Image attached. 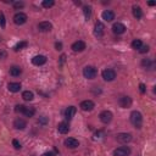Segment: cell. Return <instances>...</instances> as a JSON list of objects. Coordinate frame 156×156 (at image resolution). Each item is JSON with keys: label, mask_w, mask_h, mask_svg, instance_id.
I'll list each match as a JSON object with an SVG mask.
<instances>
[{"label": "cell", "mask_w": 156, "mask_h": 156, "mask_svg": "<svg viewBox=\"0 0 156 156\" xmlns=\"http://www.w3.org/2000/svg\"><path fill=\"white\" fill-rule=\"evenodd\" d=\"M130 122L135 128H142L143 125V116L139 111H133L130 113Z\"/></svg>", "instance_id": "obj_1"}, {"label": "cell", "mask_w": 156, "mask_h": 156, "mask_svg": "<svg viewBox=\"0 0 156 156\" xmlns=\"http://www.w3.org/2000/svg\"><path fill=\"white\" fill-rule=\"evenodd\" d=\"M98 75V70L94 66H87L83 68V76L87 79H94Z\"/></svg>", "instance_id": "obj_2"}, {"label": "cell", "mask_w": 156, "mask_h": 156, "mask_svg": "<svg viewBox=\"0 0 156 156\" xmlns=\"http://www.w3.org/2000/svg\"><path fill=\"white\" fill-rule=\"evenodd\" d=\"M103 78L106 80V82H111L115 78H116V72H115L112 68H106L103 71Z\"/></svg>", "instance_id": "obj_3"}, {"label": "cell", "mask_w": 156, "mask_h": 156, "mask_svg": "<svg viewBox=\"0 0 156 156\" xmlns=\"http://www.w3.org/2000/svg\"><path fill=\"white\" fill-rule=\"evenodd\" d=\"M130 149L128 146H120L113 150V156H129Z\"/></svg>", "instance_id": "obj_4"}, {"label": "cell", "mask_w": 156, "mask_h": 156, "mask_svg": "<svg viewBox=\"0 0 156 156\" xmlns=\"http://www.w3.org/2000/svg\"><path fill=\"white\" fill-rule=\"evenodd\" d=\"M14 22L16 24H19V26H21V24H24L27 22V15L23 14V12H17L15 16H14Z\"/></svg>", "instance_id": "obj_5"}, {"label": "cell", "mask_w": 156, "mask_h": 156, "mask_svg": "<svg viewBox=\"0 0 156 156\" xmlns=\"http://www.w3.org/2000/svg\"><path fill=\"white\" fill-rule=\"evenodd\" d=\"M116 139H117V142H120L122 144H127L132 140V134L130 133H118L116 135Z\"/></svg>", "instance_id": "obj_6"}, {"label": "cell", "mask_w": 156, "mask_h": 156, "mask_svg": "<svg viewBox=\"0 0 156 156\" xmlns=\"http://www.w3.org/2000/svg\"><path fill=\"white\" fill-rule=\"evenodd\" d=\"M100 121L103 122V123H110L111 122V120H112V117H113V115H112V112L111 111H108V110H105V111H103L101 113H100Z\"/></svg>", "instance_id": "obj_7"}, {"label": "cell", "mask_w": 156, "mask_h": 156, "mask_svg": "<svg viewBox=\"0 0 156 156\" xmlns=\"http://www.w3.org/2000/svg\"><path fill=\"white\" fill-rule=\"evenodd\" d=\"M104 29H105V26L103 22H96L95 23V27H94V34L95 37L100 38L104 36Z\"/></svg>", "instance_id": "obj_8"}, {"label": "cell", "mask_w": 156, "mask_h": 156, "mask_svg": "<svg viewBox=\"0 0 156 156\" xmlns=\"http://www.w3.org/2000/svg\"><path fill=\"white\" fill-rule=\"evenodd\" d=\"M118 105L123 109H127L132 105V99L129 96H121L118 99Z\"/></svg>", "instance_id": "obj_9"}, {"label": "cell", "mask_w": 156, "mask_h": 156, "mask_svg": "<svg viewBox=\"0 0 156 156\" xmlns=\"http://www.w3.org/2000/svg\"><path fill=\"white\" fill-rule=\"evenodd\" d=\"M112 32L115 34H123L126 32V26L123 23L117 22V23H115L112 26Z\"/></svg>", "instance_id": "obj_10"}, {"label": "cell", "mask_w": 156, "mask_h": 156, "mask_svg": "<svg viewBox=\"0 0 156 156\" xmlns=\"http://www.w3.org/2000/svg\"><path fill=\"white\" fill-rule=\"evenodd\" d=\"M95 108V104L92 100H84L80 103V109L83 111H92Z\"/></svg>", "instance_id": "obj_11"}, {"label": "cell", "mask_w": 156, "mask_h": 156, "mask_svg": "<svg viewBox=\"0 0 156 156\" xmlns=\"http://www.w3.org/2000/svg\"><path fill=\"white\" fill-rule=\"evenodd\" d=\"M46 62V57L44 55H37L32 59V63L36 65V66H42Z\"/></svg>", "instance_id": "obj_12"}, {"label": "cell", "mask_w": 156, "mask_h": 156, "mask_svg": "<svg viewBox=\"0 0 156 156\" xmlns=\"http://www.w3.org/2000/svg\"><path fill=\"white\" fill-rule=\"evenodd\" d=\"M65 145L70 147V149H76V147L79 146V142L75 138H67L66 140H65Z\"/></svg>", "instance_id": "obj_13"}, {"label": "cell", "mask_w": 156, "mask_h": 156, "mask_svg": "<svg viewBox=\"0 0 156 156\" xmlns=\"http://www.w3.org/2000/svg\"><path fill=\"white\" fill-rule=\"evenodd\" d=\"M51 28H53V24L48 21H43L38 24V29L40 32H49V31H51Z\"/></svg>", "instance_id": "obj_14"}, {"label": "cell", "mask_w": 156, "mask_h": 156, "mask_svg": "<svg viewBox=\"0 0 156 156\" xmlns=\"http://www.w3.org/2000/svg\"><path fill=\"white\" fill-rule=\"evenodd\" d=\"M85 49V43L82 42V40H78V42L73 43L72 44V50L76 51V53H79V51H83Z\"/></svg>", "instance_id": "obj_15"}, {"label": "cell", "mask_w": 156, "mask_h": 156, "mask_svg": "<svg viewBox=\"0 0 156 156\" xmlns=\"http://www.w3.org/2000/svg\"><path fill=\"white\" fill-rule=\"evenodd\" d=\"M14 127L16 129H24L27 127V122L24 121L23 118H16L14 121Z\"/></svg>", "instance_id": "obj_16"}, {"label": "cell", "mask_w": 156, "mask_h": 156, "mask_svg": "<svg viewBox=\"0 0 156 156\" xmlns=\"http://www.w3.org/2000/svg\"><path fill=\"white\" fill-rule=\"evenodd\" d=\"M76 112H77V109L75 108V106H68V108L66 109V111H65V117H66L67 120H71L76 115Z\"/></svg>", "instance_id": "obj_17"}, {"label": "cell", "mask_w": 156, "mask_h": 156, "mask_svg": "<svg viewBox=\"0 0 156 156\" xmlns=\"http://www.w3.org/2000/svg\"><path fill=\"white\" fill-rule=\"evenodd\" d=\"M101 16H103V20H105L106 22H111L112 20H115V14L111 10H105Z\"/></svg>", "instance_id": "obj_18"}, {"label": "cell", "mask_w": 156, "mask_h": 156, "mask_svg": "<svg viewBox=\"0 0 156 156\" xmlns=\"http://www.w3.org/2000/svg\"><path fill=\"white\" fill-rule=\"evenodd\" d=\"M57 130H59V133H61V134H66V133H68L70 127L66 122H61V123H59V126H57Z\"/></svg>", "instance_id": "obj_19"}, {"label": "cell", "mask_w": 156, "mask_h": 156, "mask_svg": "<svg viewBox=\"0 0 156 156\" xmlns=\"http://www.w3.org/2000/svg\"><path fill=\"white\" fill-rule=\"evenodd\" d=\"M7 89L12 93H17L21 90V84L20 83H9L7 84Z\"/></svg>", "instance_id": "obj_20"}, {"label": "cell", "mask_w": 156, "mask_h": 156, "mask_svg": "<svg viewBox=\"0 0 156 156\" xmlns=\"http://www.w3.org/2000/svg\"><path fill=\"white\" fill-rule=\"evenodd\" d=\"M22 113H23L26 117H33L34 113H36V109H34V108H27V106H26Z\"/></svg>", "instance_id": "obj_21"}, {"label": "cell", "mask_w": 156, "mask_h": 156, "mask_svg": "<svg viewBox=\"0 0 156 156\" xmlns=\"http://www.w3.org/2000/svg\"><path fill=\"white\" fill-rule=\"evenodd\" d=\"M142 66L145 67V68H147V70H152L154 68V61L150 60V59H144L142 61Z\"/></svg>", "instance_id": "obj_22"}, {"label": "cell", "mask_w": 156, "mask_h": 156, "mask_svg": "<svg viewBox=\"0 0 156 156\" xmlns=\"http://www.w3.org/2000/svg\"><path fill=\"white\" fill-rule=\"evenodd\" d=\"M133 16L135 19H142L143 17V11H142L140 7L137 6V5L133 6Z\"/></svg>", "instance_id": "obj_23"}, {"label": "cell", "mask_w": 156, "mask_h": 156, "mask_svg": "<svg viewBox=\"0 0 156 156\" xmlns=\"http://www.w3.org/2000/svg\"><path fill=\"white\" fill-rule=\"evenodd\" d=\"M22 98H23V100H26V101H32L34 98V94L29 92V90H26V92L22 93Z\"/></svg>", "instance_id": "obj_24"}, {"label": "cell", "mask_w": 156, "mask_h": 156, "mask_svg": "<svg viewBox=\"0 0 156 156\" xmlns=\"http://www.w3.org/2000/svg\"><path fill=\"white\" fill-rule=\"evenodd\" d=\"M21 73H22V70H21V67H19V66H12V67L10 68V75L14 76V77L20 76Z\"/></svg>", "instance_id": "obj_25"}, {"label": "cell", "mask_w": 156, "mask_h": 156, "mask_svg": "<svg viewBox=\"0 0 156 156\" xmlns=\"http://www.w3.org/2000/svg\"><path fill=\"white\" fill-rule=\"evenodd\" d=\"M83 12H84V16H85V20H89L90 16H92V7H90V6H84L83 7Z\"/></svg>", "instance_id": "obj_26"}, {"label": "cell", "mask_w": 156, "mask_h": 156, "mask_svg": "<svg viewBox=\"0 0 156 156\" xmlns=\"http://www.w3.org/2000/svg\"><path fill=\"white\" fill-rule=\"evenodd\" d=\"M142 45H143V43H142L140 39H135V40H133V42H132V48L135 49V50H137V49L139 50V49L142 48Z\"/></svg>", "instance_id": "obj_27"}, {"label": "cell", "mask_w": 156, "mask_h": 156, "mask_svg": "<svg viewBox=\"0 0 156 156\" xmlns=\"http://www.w3.org/2000/svg\"><path fill=\"white\" fill-rule=\"evenodd\" d=\"M27 42H20V43H17L15 45V51H19V50H22V49H24V48H27Z\"/></svg>", "instance_id": "obj_28"}, {"label": "cell", "mask_w": 156, "mask_h": 156, "mask_svg": "<svg viewBox=\"0 0 156 156\" xmlns=\"http://www.w3.org/2000/svg\"><path fill=\"white\" fill-rule=\"evenodd\" d=\"M54 0H44V1L42 3V5H43V7H46V9H49V7H51V6H54Z\"/></svg>", "instance_id": "obj_29"}, {"label": "cell", "mask_w": 156, "mask_h": 156, "mask_svg": "<svg viewBox=\"0 0 156 156\" xmlns=\"http://www.w3.org/2000/svg\"><path fill=\"white\" fill-rule=\"evenodd\" d=\"M0 26H1L3 28H5L6 26V22H5V16L3 12H0Z\"/></svg>", "instance_id": "obj_30"}, {"label": "cell", "mask_w": 156, "mask_h": 156, "mask_svg": "<svg viewBox=\"0 0 156 156\" xmlns=\"http://www.w3.org/2000/svg\"><path fill=\"white\" fill-rule=\"evenodd\" d=\"M104 132L103 130H98V132H95V134H94V139H100V138H103L104 137Z\"/></svg>", "instance_id": "obj_31"}, {"label": "cell", "mask_w": 156, "mask_h": 156, "mask_svg": "<svg viewBox=\"0 0 156 156\" xmlns=\"http://www.w3.org/2000/svg\"><path fill=\"white\" fill-rule=\"evenodd\" d=\"M23 6H24V4L22 1H15L14 3V7H15V9H22Z\"/></svg>", "instance_id": "obj_32"}, {"label": "cell", "mask_w": 156, "mask_h": 156, "mask_svg": "<svg viewBox=\"0 0 156 156\" xmlns=\"http://www.w3.org/2000/svg\"><path fill=\"white\" fill-rule=\"evenodd\" d=\"M24 108H26V106L24 105H16V108H15V111L16 112H23V110H24Z\"/></svg>", "instance_id": "obj_33"}, {"label": "cell", "mask_w": 156, "mask_h": 156, "mask_svg": "<svg viewBox=\"0 0 156 156\" xmlns=\"http://www.w3.org/2000/svg\"><path fill=\"white\" fill-rule=\"evenodd\" d=\"M139 51H140L142 54L147 53V51H149V45H142V48L139 49Z\"/></svg>", "instance_id": "obj_34"}, {"label": "cell", "mask_w": 156, "mask_h": 156, "mask_svg": "<svg viewBox=\"0 0 156 156\" xmlns=\"http://www.w3.org/2000/svg\"><path fill=\"white\" fill-rule=\"evenodd\" d=\"M12 145L15 146V149H21V144H20V142L19 140H16V139H14V140H12Z\"/></svg>", "instance_id": "obj_35"}, {"label": "cell", "mask_w": 156, "mask_h": 156, "mask_svg": "<svg viewBox=\"0 0 156 156\" xmlns=\"http://www.w3.org/2000/svg\"><path fill=\"white\" fill-rule=\"evenodd\" d=\"M139 90H140V93H142V94H144V93H145V85H144L143 83L139 84Z\"/></svg>", "instance_id": "obj_36"}, {"label": "cell", "mask_w": 156, "mask_h": 156, "mask_svg": "<svg viewBox=\"0 0 156 156\" xmlns=\"http://www.w3.org/2000/svg\"><path fill=\"white\" fill-rule=\"evenodd\" d=\"M6 56H7L6 51H4V50H0V59H6Z\"/></svg>", "instance_id": "obj_37"}, {"label": "cell", "mask_w": 156, "mask_h": 156, "mask_svg": "<svg viewBox=\"0 0 156 156\" xmlns=\"http://www.w3.org/2000/svg\"><path fill=\"white\" fill-rule=\"evenodd\" d=\"M42 156H55V152H53V151H48V152H44Z\"/></svg>", "instance_id": "obj_38"}, {"label": "cell", "mask_w": 156, "mask_h": 156, "mask_svg": "<svg viewBox=\"0 0 156 156\" xmlns=\"http://www.w3.org/2000/svg\"><path fill=\"white\" fill-rule=\"evenodd\" d=\"M55 48H56V50H61V49H62V44L61 43H56Z\"/></svg>", "instance_id": "obj_39"}, {"label": "cell", "mask_w": 156, "mask_h": 156, "mask_svg": "<svg viewBox=\"0 0 156 156\" xmlns=\"http://www.w3.org/2000/svg\"><path fill=\"white\" fill-rule=\"evenodd\" d=\"M38 122H39V123H43V125H45V123H46V118H45V117L43 116V117H42V118H40V120H39Z\"/></svg>", "instance_id": "obj_40"}, {"label": "cell", "mask_w": 156, "mask_h": 156, "mask_svg": "<svg viewBox=\"0 0 156 156\" xmlns=\"http://www.w3.org/2000/svg\"><path fill=\"white\" fill-rule=\"evenodd\" d=\"M60 59H61V60H60V61H61V63H63V62H65V59H66V56L62 55V56L60 57Z\"/></svg>", "instance_id": "obj_41"}, {"label": "cell", "mask_w": 156, "mask_h": 156, "mask_svg": "<svg viewBox=\"0 0 156 156\" xmlns=\"http://www.w3.org/2000/svg\"><path fill=\"white\" fill-rule=\"evenodd\" d=\"M147 4H149L150 6H154V5H155V3H154V1H149V3H147Z\"/></svg>", "instance_id": "obj_42"}]
</instances>
